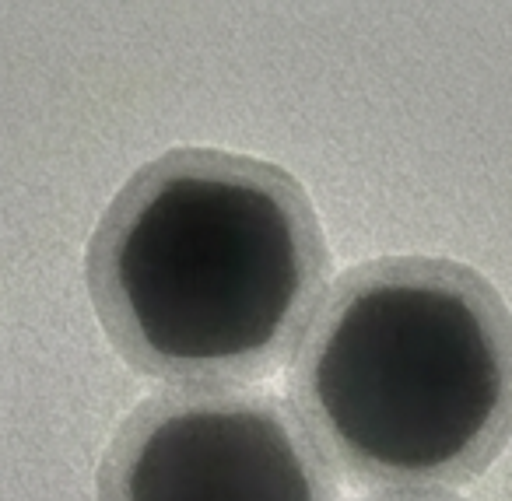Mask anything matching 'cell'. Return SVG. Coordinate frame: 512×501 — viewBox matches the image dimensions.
Returning a JSON list of instances; mask_svg holds the SVG:
<instances>
[{
  "label": "cell",
  "mask_w": 512,
  "mask_h": 501,
  "mask_svg": "<svg viewBox=\"0 0 512 501\" xmlns=\"http://www.w3.org/2000/svg\"><path fill=\"white\" fill-rule=\"evenodd\" d=\"M334 274L299 176L246 151L183 144L113 193L85 249L106 340L172 386H232L295 358Z\"/></svg>",
  "instance_id": "obj_1"
},
{
  "label": "cell",
  "mask_w": 512,
  "mask_h": 501,
  "mask_svg": "<svg viewBox=\"0 0 512 501\" xmlns=\"http://www.w3.org/2000/svg\"><path fill=\"white\" fill-rule=\"evenodd\" d=\"M330 466L386 491L456 487L512 442V309L453 256H372L330 281L292 358Z\"/></svg>",
  "instance_id": "obj_2"
},
{
  "label": "cell",
  "mask_w": 512,
  "mask_h": 501,
  "mask_svg": "<svg viewBox=\"0 0 512 501\" xmlns=\"http://www.w3.org/2000/svg\"><path fill=\"white\" fill-rule=\"evenodd\" d=\"M95 501H337V477L285 396L169 386L113 431Z\"/></svg>",
  "instance_id": "obj_3"
},
{
  "label": "cell",
  "mask_w": 512,
  "mask_h": 501,
  "mask_svg": "<svg viewBox=\"0 0 512 501\" xmlns=\"http://www.w3.org/2000/svg\"><path fill=\"white\" fill-rule=\"evenodd\" d=\"M362 501H470V498H460V494H453V491H442V487H425V491H379Z\"/></svg>",
  "instance_id": "obj_4"
}]
</instances>
